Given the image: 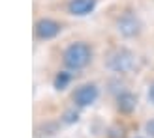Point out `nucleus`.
Here are the masks:
<instances>
[{"label": "nucleus", "mask_w": 154, "mask_h": 138, "mask_svg": "<svg viewBox=\"0 0 154 138\" xmlns=\"http://www.w3.org/2000/svg\"><path fill=\"white\" fill-rule=\"evenodd\" d=\"M92 50L87 43H72L64 50V64L72 69H81L90 62Z\"/></svg>", "instance_id": "f257e3e1"}, {"label": "nucleus", "mask_w": 154, "mask_h": 138, "mask_svg": "<svg viewBox=\"0 0 154 138\" xmlns=\"http://www.w3.org/2000/svg\"><path fill=\"white\" fill-rule=\"evenodd\" d=\"M134 65H135V56L126 49L113 50L109 54V58H107V67L113 69V71L124 73V71H130Z\"/></svg>", "instance_id": "f03ea898"}, {"label": "nucleus", "mask_w": 154, "mask_h": 138, "mask_svg": "<svg viewBox=\"0 0 154 138\" xmlns=\"http://www.w3.org/2000/svg\"><path fill=\"white\" fill-rule=\"evenodd\" d=\"M98 99V88L94 84H83L75 90L73 93V101L77 106H88Z\"/></svg>", "instance_id": "7ed1b4c3"}, {"label": "nucleus", "mask_w": 154, "mask_h": 138, "mask_svg": "<svg viewBox=\"0 0 154 138\" xmlns=\"http://www.w3.org/2000/svg\"><path fill=\"white\" fill-rule=\"evenodd\" d=\"M58 32H60V24L53 19H40L36 22V34L42 39H51V37L58 36Z\"/></svg>", "instance_id": "20e7f679"}, {"label": "nucleus", "mask_w": 154, "mask_h": 138, "mask_svg": "<svg viewBox=\"0 0 154 138\" xmlns=\"http://www.w3.org/2000/svg\"><path fill=\"white\" fill-rule=\"evenodd\" d=\"M119 32L122 34V36H126V37H132V36H135L137 32H139V28H141V24H139V21H137V17L135 15H124L122 19H119Z\"/></svg>", "instance_id": "39448f33"}, {"label": "nucleus", "mask_w": 154, "mask_h": 138, "mask_svg": "<svg viewBox=\"0 0 154 138\" xmlns=\"http://www.w3.org/2000/svg\"><path fill=\"white\" fill-rule=\"evenodd\" d=\"M96 7V0H72L68 4V10L72 15H88Z\"/></svg>", "instance_id": "423d86ee"}, {"label": "nucleus", "mask_w": 154, "mask_h": 138, "mask_svg": "<svg viewBox=\"0 0 154 138\" xmlns=\"http://www.w3.org/2000/svg\"><path fill=\"white\" fill-rule=\"evenodd\" d=\"M135 105H137V99L134 93H122L119 97V108L122 112H132L135 108Z\"/></svg>", "instance_id": "0eeeda50"}, {"label": "nucleus", "mask_w": 154, "mask_h": 138, "mask_svg": "<svg viewBox=\"0 0 154 138\" xmlns=\"http://www.w3.org/2000/svg\"><path fill=\"white\" fill-rule=\"evenodd\" d=\"M70 80H72V75H70V73L60 71V73L55 76V88H57V90H64L68 84H70Z\"/></svg>", "instance_id": "6e6552de"}, {"label": "nucleus", "mask_w": 154, "mask_h": 138, "mask_svg": "<svg viewBox=\"0 0 154 138\" xmlns=\"http://www.w3.org/2000/svg\"><path fill=\"white\" fill-rule=\"evenodd\" d=\"M66 121H68V123L77 121V112H68V114H66Z\"/></svg>", "instance_id": "1a4fd4ad"}, {"label": "nucleus", "mask_w": 154, "mask_h": 138, "mask_svg": "<svg viewBox=\"0 0 154 138\" xmlns=\"http://www.w3.org/2000/svg\"><path fill=\"white\" fill-rule=\"evenodd\" d=\"M147 133H149V134L154 138V119H150L149 123H147Z\"/></svg>", "instance_id": "9d476101"}, {"label": "nucleus", "mask_w": 154, "mask_h": 138, "mask_svg": "<svg viewBox=\"0 0 154 138\" xmlns=\"http://www.w3.org/2000/svg\"><path fill=\"white\" fill-rule=\"evenodd\" d=\"M149 99H150V103H154V84H152L150 90H149Z\"/></svg>", "instance_id": "9b49d317"}]
</instances>
